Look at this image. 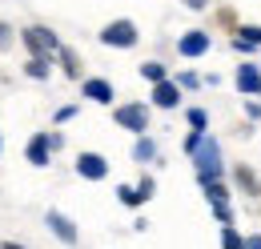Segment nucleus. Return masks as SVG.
<instances>
[{"instance_id": "obj_21", "label": "nucleus", "mask_w": 261, "mask_h": 249, "mask_svg": "<svg viewBox=\"0 0 261 249\" xmlns=\"http://www.w3.org/2000/svg\"><path fill=\"white\" fill-rule=\"evenodd\" d=\"M61 61H65V72H68V77H81V68H76V57H72L68 48H61Z\"/></svg>"}, {"instance_id": "obj_17", "label": "nucleus", "mask_w": 261, "mask_h": 249, "mask_svg": "<svg viewBox=\"0 0 261 249\" xmlns=\"http://www.w3.org/2000/svg\"><path fill=\"white\" fill-rule=\"evenodd\" d=\"M221 249H249V241H245L233 225H225V233H221Z\"/></svg>"}, {"instance_id": "obj_29", "label": "nucleus", "mask_w": 261, "mask_h": 249, "mask_svg": "<svg viewBox=\"0 0 261 249\" xmlns=\"http://www.w3.org/2000/svg\"><path fill=\"white\" fill-rule=\"evenodd\" d=\"M249 249H261V237H249Z\"/></svg>"}, {"instance_id": "obj_5", "label": "nucleus", "mask_w": 261, "mask_h": 249, "mask_svg": "<svg viewBox=\"0 0 261 249\" xmlns=\"http://www.w3.org/2000/svg\"><path fill=\"white\" fill-rule=\"evenodd\" d=\"M209 40H213V36H209L205 29H193V32H185V36L177 40V53H181V57H189V61H197V57H205V53H209Z\"/></svg>"}, {"instance_id": "obj_14", "label": "nucleus", "mask_w": 261, "mask_h": 249, "mask_svg": "<svg viewBox=\"0 0 261 249\" xmlns=\"http://www.w3.org/2000/svg\"><path fill=\"white\" fill-rule=\"evenodd\" d=\"M157 157V145H153V137H137V145H133V161H153Z\"/></svg>"}, {"instance_id": "obj_30", "label": "nucleus", "mask_w": 261, "mask_h": 249, "mask_svg": "<svg viewBox=\"0 0 261 249\" xmlns=\"http://www.w3.org/2000/svg\"><path fill=\"white\" fill-rule=\"evenodd\" d=\"M0 149H4V141H0Z\"/></svg>"}, {"instance_id": "obj_28", "label": "nucleus", "mask_w": 261, "mask_h": 249, "mask_svg": "<svg viewBox=\"0 0 261 249\" xmlns=\"http://www.w3.org/2000/svg\"><path fill=\"white\" fill-rule=\"evenodd\" d=\"M0 249H29V245H20V241H4Z\"/></svg>"}, {"instance_id": "obj_26", "label": "nucleus", "mask_w": 261, "mask_h": 249, "mask_svg": "<svg viewBox=\"0 0 261 249\" xmlns=\"http://www.w3.org/2000/svg\"><path fill=\"white\" fill-rule=\"evenodd\" d=\"M137 189H141L145 197H153V177H141V185H137Z\"/></svg>"}, {"instance_id": "obj_2", "label": "nucleus", "mask_w": 261, "mask_h": 249, "mask_svg": "<svg viewBox=\"0 0 261 249\" xmlns=\"http://www.w3.org/2000/svg\"><path fill=\"white\" fill-rule=\"evenodd\" d=\"M20 40H24V48H29L33 57H53V53H61V40H57L48 29H40V24L24 29V32H20Z\"/></svg>"}, {"instance_id": "obj_22", "label": "nucleus", "mask_w": 261, "mask_h": 249, "mask_svg": "<svg viewBox=\"0 0 261 249\" xmlns=\"http://www.w3.org/2000/svg\"><path fill=\"white\" fill-rule=\"evenodd\" d=\"M213 217L221 221V225H233V209L229 205H213Z\"/></svg>"}, {"instance_id": "obj_24", "label": "nucleus", "mask_w": 261, "mask_h": 249, "mask_svg": "<svg viewBox=\"0 0 261 249\" xmlns=\"http://www.w3.org/2000/svg\"><path fill=\"white\" fill-rule=\"evenodd\" d=\"M72 117H76V109H72V105H65V109H57V124L72 121Z\"/></svg>"}, {"instance_id": "obj_13", "label": "nucleus", "mask_w": 261, "mask_h": 249, "mask_svg": "<svg viewBox=\"0 0 261 249\" xmlns=\"http://www.w3.org/2000/svg\"><path fill=\"white\" fill-rule=\"evenodd\" d=\"M141 77H145L149 85H161V81H169V68H165L161 61H145L141 64Z\"/></svg>"}, {"instance_id": "obj_3", "label": "nucleus", "mask_w": 261, "mask_h": 249, "mask_svg": "<svg viewBox=\"0 0 261 249\" xmlns=\"http://www.w3.org/2000/svg\"><path fill=\"white\" fill-rule=\"evenodd\" d=\"M113 121L121 124V129H129V133H137V137H145V129H149V109H145L141 101H133V105H117Z\"/></svg>"}, {"instance_id": "obj_7", "label": "nucleus", "mask_w": 261, "mask_h": 249, "mask_svg": "<svg viewBox=\"0 0 261 249\" xmlns=\"http://www.w3.org/2000/svg\"><path fill=\"white\" fill-rule=\"evenodd\" d=\"M44 221H48V229H53V233H57V237H61L65 245H76V241H81L76 225H72V221H68L61 209H48V217H44Z\"/></svg>"}, {"instance_id": "obj_1", "label": "nucleus", "mask_w": 261, "mask_h": 249, "mask_svg": "<svg viewBox=\"0 0 261 249\" xmlns=\"http://www.w3.org/2000/svg\"><path fill=\"white\" fill-rule=\"evenodd\" d=\"M193 165H197V181L201 185L205 181H221V145H217V137L205 133V141L197 145V153H193Z\"/></svg>"}, {"instance_id": "obj_18", "label": "nucleus", "mask_w": 261, "mask_h": 249, "mask_svg": "<svg viewBox=\"0 0 261 249\" xmlns=\"http://www.w3.org/2000/svg\"><path fill=\"white\" fill-rule=\"evenodd\" d=\"M117 197H121V201H125V205H133V209H137V205H145V201H149V197H145V193H141V189H133V185H121V189H117Z\"/></svg>"}, {"instance_id": "obj_25", "label": "nucleus", "mask_w": 261, "mask_h": 249, "mask_svg": "<svg viewBox=\"0 0 261 249\" xmlns=\"http://www.w3.org/2000/svg\"><path fill=\"white\" fill-rule=\"evenodd\" d=\"M8 44H12V29H8V24H0V48H8Z\"/></svg>"}, {"instance_id": "obj_4", "label": "nucleus", "mask_w": 261, "mask_h": 249, "mask_svg": "<svg viewBox=\"0 0 261 249\" xmlns=\"http://www.w3.org/2000/svg\"><path fill=\"white\" fill-rule=\"evenodd\" d=\"M100 44H109V48H133V44H137V24H133V20H113V24H105Z\"/></svg>"}, {"instance_id": "obj_11", "label": "nucleus", "mask_w": 261, "mask_h": 249, "mask_svg": "<svg viewBox=\"0 0 261 249\" xmlns=\"http://www.w3.org/2000/svg\"><path fill=\"white\" fill-rule=\"evenodd\" d=\"M48 153H53V145H48V133H36L33 141H29V149H24L29 165H36V169H44V165H48Z\"/></svg>"}, {"instance_id": "obj_8", "label": "nucleus", "mask_w": 261, "mask_h": 249, "mask_svg": "<svg viewBox=\"0 0 261 249\" xmlns=\"http://www.w3.org/2000/svg\"><path fill=\"white\" fill-rule=\"evenodd\" d=\"M237 89L245 96H261V68L257 64H237Z\"/></svg>"}, {"instance_id": "obj_23", "label": "nucleus", "mask_w": 261, "mask_h": 249, "mask_svg": "<svg viewBox=\"0 0 261 249\" xmlns=\"http://www.w3.org/2000/svg\"><path fill=\"white\" fill-rule=\"evenodd\" d=\"M177 85H181V89H197V85H201V77H197V72H181V77H177Z\"/></svg>"}, {"instance_id": "obj_15", "label": "nucleus", "mask_w": 261, "mask_h": 249, "mask_svg": "<svg viewBox=\"0 0 261 249\" xmlns=\"http://www.w3.org/2000/svg\"><path fill=\"white\" fill-rule=\"evenodd\" d=\"M205 197H209V205H229V189L221 181H205Z\"/></svg>"}, {"instance_id": "obj_9", "label": "nucleus", "mask_w": 261, "mask_h": 249, "mask_svg": "<svg viewBox=\"0 0 261 249\" xmlns=\"http://www.w3.org/2000/svg\"><path fill=\"white\" fill-rule=\"evenodd\" d=\"M233 48H237V53H245V57H249V53H257V48H261V24H241L237 36H233Z\"/></svg>"}, {"instance_id": "obj_19", "label": "nucleus", "mask_w": 261, "mask_h": 249, "mask_svg": "<svg viewBox=\"0 0 261 249\" xmlns=\"http://www.w3.org/2000/svg\"><path fill=\"white\" fill-rule=\"evenodd\" d=\"M237 185H245L249 189V197H261V181L249 173V169H237Z\"/></svg>"}, {"instance_id": "obj_16", "label": "nucleus", "mask_w": 261, "mask_h": 249, "mask_svg": "<svg viewBox=\"0 0 261 249\" xmlns=\"http://www.w3.org/2000/svg\"><path fill=\"white\" fill-rule=\"evenodd\" d=\"M48 68H53L48 57H29V64H24V72H29L33 81H44V77H48Z\"/></svg>"}, {"instance_id": "obj_12", "label": "nucleus", "mask_w": 261, "mask_h": 249, "mask_svg": "<svg viewBox=\"0 0 261 249\" xmlns=\"http://www.w3.org/2000/svg\"><path fill=\"white\" fill-rule=\"evenodd\" d=\"M81 93L89 96V101H97V105H113V85L100 81V77H89V81L81 85Z\"/></svg>"}, {"instance_id": "obj_6", "label": "nucleus", "mask_w": 261, "mask_h": 249, "mask_svg": "<svg viewBox=\"0 0 261 249\" xmlns=\"http://www.w3.org/2000/svg\"><path fill=\"white\" fill-rule=\"evenodd\" d=\"M76 173H81L85 181H105V177H109V161L100 153H81L76 157Z\"/></svg>"}, {"instance_id": "obj_10", "label": "nucleus", "mask_w": 261, "mask_h": 249, "mask_svg": "<svg viewBox=\"0 0 261 249\" xmlns=\"http://www.w3.org/2000/svg\"><path fill=\"white\" fill-rule=\"evenodd\" d=\"M153 105H157V109H177V105H181V85H177V81L153 85Z\"/></svg>"}, {"instance_id": "obj_20", "label": "nucleus", "mask_w": 261, "mask_h": 249, "mask_svg": "<svg viewBox=\"0 0 261 249\" xmlns=\"http://www.w3.org/2000/svg\"><path fill=\"white\" fill-rule=\"evenodd\" d=\"M205 124H209V113H205V109H189V129H193V133H209Z\"/></svg>"}, {"instance_id": "obj_27", "label": "nucleus", "mask_w": 261, "mask_h": 249, "mask_svg": "<svg viewBox=\"0 0 261 249\" xmlns=\"http://www.w3.org/2000/svg\"><path fill=\"white\" fill-rule=\"evenodd\" d=\"M205 4H209V0H185V8H193V12H201Z\"/></svg>"}]
</instances>
